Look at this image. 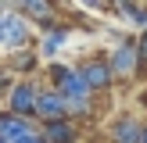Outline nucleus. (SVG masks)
Masks as SVG:
<instances>
[{
    "instance_id": "obj_4",
    "label": "nucleus",
    "mask_w": 147,
    "mask_h": 143,
    "mask_svg": "<svg viewBox=\"0 0 147 143\" xmlns=\"http://www.w3.org/2000/svg\"><path fill=\"white\" fill-rule=\"evenodd\" d=\"M108 64H111V72H115V79H133L136 75V68H140V47L136 43H119V47L108 54Z\"/></svg>"
},
{
    "instance_id": "obj_10",
    "label": "nucleus",
    "mask_w": 147,
    "mask_h": 143,
    "mask_svg": "<svg viewBox=\"0 0 147 143\" xmlns=\"http://www.w3.org/2000/svg\"><path fill=\"white\" fill-rule=\"evenodd\" d=\"M43 136H47V143H76V122L72 118L50 122V125H43Z\"/></svg>"
},
{
    "instance_id": "obj_13",
    "label": "nucleus",
    "mask_w": 147,
    "mask_h": 143,
    "mask_svg": "<svg viewBox=\"0 0 147 143\" xmlns=\"http://www.w3.org/2000/svg\"><path fill=\"white\" fill-rule=\"evenodd\" d=\"M136 47H140V61H147V32L136 39Z\"/></svg>"
},
{
    "instance_id": "obj_17",
    "label": "nucleus",
    "mask_w": 147,
    "mask_h": 143,
    "mask_svg": "<svg viewBox=\"0 0 147 143\" xmlns=\"http://www.w3.org/2000/svg\"><path fill=\"white\" fill-rule=\"evenodd\" d=\"M0 75H4V72H0ZM0 82H4V79H0Z\"/></svg>"
},
{
    "instance_id": "obj_11",
    "label": "nucleus",
    "mask_w": 147,
    "mask_h": 143,
    "mask_svg": "<svg viewBox=\"0 0 147 143\" xmlns=\"http://www.w3.org/2000/svg\"><path fill=\"white\" fill-rule=\"evenodd\" d=\"M18 11H22V14H32L43 29H54V25H57V21H54V4H43V0H25Z\"/></svg>"
},
{
    "instance_id": "obj_12",
    "label": "nucleus",
    "mask_w": 147,
    "mask_h": 143,
    "mask_svg": "<svg viewBox=\"0 0 147 143\" xmlns=\"http://www.w3.org/2000/svg\"><path fill=\"white\" fill-rule=\"evenodd\" d=\"M115 11H119L129 25H140L147 32V4H115Z\"/></svg>"
},
{
    "instance_id": "obj_5",
    "label": "nucleus",
    "mask_w": 147,
    "mask_h": 143,
    "mask_svg": "<svg viewBox=\"0 0 147 143\" xmlns=\"http://www.w3.org/2000/svg\"><path fill=\"white\" fill-rule=\"evenodd\" d=\"M36 100H40V90H36V82L22 79V82H14V86H11L7 111H11V114H22V118H32V114H36Z\"/></svg>"
},
{
    "instance_id": "obj_6",
    "label": "nucleus",
    "mask_w": 147,
    "mask_h": 143,
    "mask_svg": "<svg viewBox=\"0 0 147 143\" xmlns=\"http://www.w3.org/2000/svg\"><path fill=\"white\" fill-rule=\"evenodd\" d=\"M32 118H40L43 125H50V122H61V118H68V107H65V100H61V93L50 86V90H40V100H36V114Z\"/></svg>"
},
{
    "instance_id": "obj_15",
    "label": "nucleus",
    "mask_w": 147,
    "mask_h": 143,
    "mask_svg": "<svg viewBox=\"0 0 147 143\" xmlns=\"http://www.w3.org/2000/svg\"><path fill=\"white\" fill-rule=\"evenodd\" d=\"M144 143H147V125H144Z\"/></svg>"
},
{
    "instance_id": "obj_9",
    "label": "nucleus",
    "mask_w": 147,
    "mask_h": 143,
    "mask_svg": "<svg viewBox=\"0 0 147 143\" xmlns=\"http://www.w3.org/2000/svg\"><path fill=\"white\" fill-rule=\"evenodd\" d=\"M68 36H72L68 25H54V29H47V32L40 36V54H43V57H54L57 50H65Z\"/></svg>"
},
{
    "instance_id": "obj_2",
    "label": "nucleus",
    "mask_w": 147,
    "mask_h": 143,
    "mask_svg": "<svg viewBox=\"0 0 147 143\" xmlns=\"http://www.w3.org/2000/svg\"><path fill=\"white\" fill-rule=\"evenodd\" d=\"M0 140L4 143H43V125H36L32 118L4 111L0 114Z\"/></svg>"
},
{
    "instance_id": "obj_14",
    "label": "nucleus",
    "mask_w": 147,
    "mask_h": 143,
    "mask_svg": "<svg viewBox=\"0 0 147 143\" xmlns=\"http://www.w3.org/2000/svg\"><path fill=\"white\" fill-rule=\"evenodd\" d=\"M4 14H7V7H0V21H4Z\"/></svg>"
},
{
    "instance_id": "obj_3",
    "label": "nucleus",
    "mask_w": 147,
    "mask_h": 143,
    "mask_svg": "<svg viewBox=\"0 0 147 143\" xmlns=\"http://www.w3.org/2000/svg\"><path fill=\"white\" fill-rule=\"evenodd\" d=\"M29 47V21L22 11H7L0 21V54H22Z\"/></svg>"
},
{
    "instance_id": "obj_7",
    "label": "nucleus",
    "mask_w": 147,
    "mask_h": 143,
    "mask_svg": "<svg viewBox=\"0 0 147 143\" xmlns=\"http://www.w3.org/2000/svg\"><path fill=\"white\" fill-rule=\"evenodd\" d=\"M79 75L90 82L93 93L108 90V86L115 82V72H111V64H108V57H90V61H83V64H79Z\"/></svg>"
},
{
    "instance_id": "obj_1",
    "label": "nucleus",
    "mask_w": 147,
    "mask_h": 143,
    "mask_svg": "<svg viewBox=\"0 0 147 143\" xmlns=\"http://www.w3.org/2000/svg\"><path fill=\"white\" fill-rule=\"evenodd\" d=\"M47 75H50V82H54V90L61 93L65 107H68V118H72V114H86V111H90V104H93V90H90V82L79 75V68L50 64Z\"/></svg>"
},
{
    "instance_id": "obj_16",
    "label": "nucleus",
    "mask_w": 147,
    "mask_h": 143,
    "mask_svg": "<svg viewBox=\"0 0 147 143\" xmlns=\"http://www.w3.org/2000/svg\"><path fill=\"white\" fill-rule=\"evenodd\" d=\"M144 104H147V93H144Z\"/></svg>"
},
{
    "instance_id": "obj_18",
    "label": "nucleus",
    "mask_w": 147,
    "mask_h": 143,
    "mask_svg": "<svg viewBox=\"0 0 147 143\" xmlns=\"http://www.w3.org/2000/svg\"><path fill=\"white\" fill-rule=\"evenodd\" d=\"M0 143H4V140H0Z\"/></svg>"
},
{
    "instance_id": "obj_8",
    "label": "nucleus",
    "mask_w": 147,
    "mask_h": 143,
    "mask_svg": "<svg viewBox=\"0 0 147 143\" xmlns=\"http://www.w3.org/2000/svg\"><path fill=\"white\" fill-rule=\"evenodd\" d=\"M108 136H111V143H144V125L133 114H119L108 125Z\"/></svg>"
}]
</instances>
